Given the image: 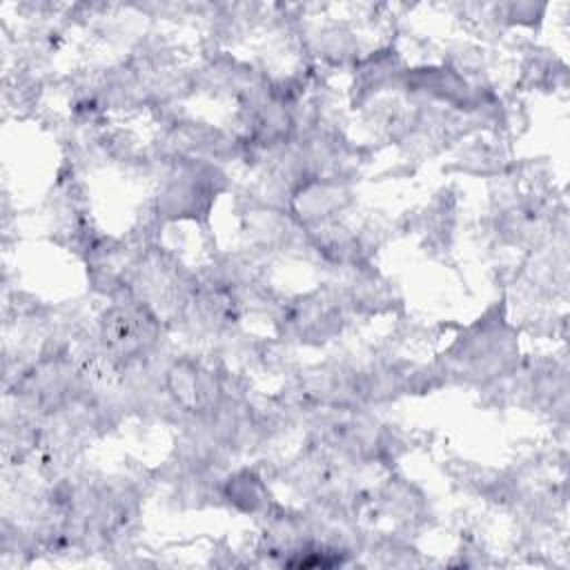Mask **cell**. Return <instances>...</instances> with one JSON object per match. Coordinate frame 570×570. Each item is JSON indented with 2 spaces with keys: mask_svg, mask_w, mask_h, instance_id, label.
I'll return each mask as SVG.
<instances>
[{
  "mask_svg": "<svg viewBox=\"0 0 570 570\" xmlns=\"http://www.w3.org/2000/svg\"><path fill=\"white\" fill-rule=\"evenodd\" d=\"M441 374H459L468 381L492 383L510 376L519 363V338L505 321L503 307H490L443 354Z\"/></svg>",
  "mask_w": 570,
  "mask_h": 570,
  "instance_id": "cell-1",
  "label": "cell"
},
{
  "mask_svg": "<svg viewBox=\"0 0 570 570\" xmlns=\"http://www.w3.org/2000/svg\"><path fill=\"white\" fill-rule=\"evenodd\" d=\"M227 189V174L209 158H176L156 194L154 214L158 220L205 223L216 198Z\"/></svg>",
  "mask_w": 570,
  "mask_h": 570,
  "instance_id": "cell-2",
  "label": "cell"
},
{
  "mask_svg": "<svg viewBox=\"0 0 570 570\" xmlns=\"http://www.w3.org/2000/svg\"><path fill=\"white\" fill-rule=\"evenodd\" d=\"M160 334L163 321L131 289L114 296V303L98 316V343L109 361L120 367L151 358Z\"/></svg>",
  "mask_w": 570,
  "mask_h": 570,
  "instance_id": "cell-3",
  "label": "cell"
},
{
  "mask_svg": "<svg viewBox=\"0 0 570 570\" xmlns=\"http://www.w3.org/2000/svg\"><path fill=\"white\" fill-rule=\"evenodd\" d=\"M347 303L345 296L334 289H316L312 294L298 296L285 307L283 325L285 332L301 343L321 345L336 336L343 327V312Z\"/></svg>",
  "mask_w": 570,
  "mask_h": 570,
  "instance_id": "cell-4",
  "label": "cell"
},
{
  "mask_svg": "<svg viewBox=\"0 0 570 570\" xmlns=\"http://www.w3.org/2000/svg\"><path fill=\"white\" fill-rule=\"evenodd\" d=\"M163 383L174 405L189 416L212 412L227 396L223 381L209 367L189 356L171 361L163 372Z\"/></svg>",
  "mask_w": 570,
  "mask_h": 570,
  "instance_id": "cell-5",
  "label": "cell"
},
{
  "mask_svg": "<svg viewBox=\"0 0 570 570\" xmlns=\"http://www.w3.org/2000/svg\"><path fill=\"white\" fill-rule=\"evenodd\" d=\"M401 87H405L410 94L428 102H441L452 109L470 111L481 107L479 91L454 67L430 65V67L405 69L401 78Z\"/></svg>",
  "mask_w": 570,
  "mask_h": 570,
  "instance_id": "cell-6",
  "label": "cell"
},
{
  "mask_svg": "<svg viewBox=\"0 0 570 570\" xmlns=\"http://www.w3.org/2000/svg\"><path fill=\"white\" fill-rule=\"evenodd\" d=\"M350 200L352 191L343 180L336 176H314L292 191L289 212L301 227H321L332 223Z\"/></svg>",
  "mask_w": 570,
  "mask_h": 570,
  "instance_id": "cell-7",
  "label": "cell"
},
{
  "mask_svg": "<svg viewBox=\"0 0 570 570\" xmlns=\"http://www.w3.org/2000/svg\"><path fill=\"white\" fill-rule=\"evenodd\" d=\"M405 69L394 49L372 51L367 58L354 62V105L370 100L374 94L383 91L390 85H401Z\"/></svg>",
  "mask_w": 570,
  "mask_h": 570,
  "instance_id": "cell-8",
  "label": "cell"
},
{
  "mask_svg": "<svg viewBox=\"0 0 570 570\" xmlns=\"http://www.w3.org/2000/svg\"><path fill=\"white\" fill-rule=\"evenodd\" d=\"M220 499L243 514L269 512V490L263 476L249 468L236 470L220 481Z\"/></svg>",
  "mask_w": 570,
  "mask_h": 570,
  "instance_id": "cell-9",
  "label": "cell"
},
{
  "mask_svg": "<svg viewBox=\"0 0 570 570\" xmlns=\"http://www.w3.org/2000/svg\"><path fill=\"white\" fill-rule=\"evenodd\" d=\"M358 42L345 27H330L318 36V51L332 65H343L345 60H356Z\"/></svg>",
  "mask_w": 570,
  "mask_h": 570,
  "instance_id": "cell-10",
  "label": "cell"
},
{
  "mask_svg": "<svg viewBox=\"0 0 570 570\" xmlns=\"http://www.w3.org/2000/svg\"><path fill=\"white\" fill-rule=\"evenodd\" d=\"M421 505V494L401 481H390L383 490H381V508L387 514H394V519H412L410 514H414Z\"/></svg>",
  "mask_w": 570,
  "mask_h": 570,
  "instance_id": "cell-11",
  "label": "cell"
},
{
  "mask_svg": "<svg viewBox=\"0 0 570 570\" xmlns=\"http://www.w3.org/2000/svg\"><path fill=\"white\" fill-rule=\"evenodd\" d=\"M499 11H503V20L512 22V24H534L541 20L546 4H530V2H521V4H505L499 7Z\"/></svg>",
  "mask_w": 570,
  "mask_h": 570,
  "instance_id": "cell-12",
  "label": "cell"
}]
</instances>
